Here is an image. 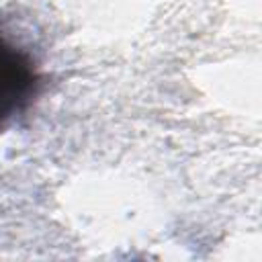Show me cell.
Wrapping results in <instances>:
<instances>
[{
    "label": "cell",
    "instance_id": "obj_1",
    "mask_svg": "<svg viewBox=\"0 0 262 262\" xmlns=\"http://www.w3.org/2000/svg\"><path fill=\"white\" fill-rule=\"evenodd\" d=\"M37 82V70L29 53L0 33V129L31 102Z\"/></svg>",
    "mask_w": 262,
    "mask_h": 262
}]
</instances>
